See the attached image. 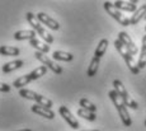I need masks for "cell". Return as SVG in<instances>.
Returning a JSON list of instances; mask_svg holds the SVG:
<instances>
[{
  "label": "cell",
  "mask_w": 146,
  "mask_h": 131,
  "mask_svg": "<svg viewBox=\"0 0 146 131\" xmlns=\"http://www.w3.org/2000/svg\"><path fill=\"white\" fill-rule=\"evenodd\" d=\"M108 96H109V98H111V101L113 102V104H114V107L117 108V111H118V113H119V117H121V120H122V124L125 125V126H131L132 125V120H131V116H130V113H128V110H127V107L125 106V103H123L122 101V98L117 94V92L114 90H109V93H108Z\"/></svg>",
  "instance_id": "cell-1"
},
{
  "label": "cell",
  "mask_w": 146,
  "mask_h": 131,
  "mask_svg": "<svg viewBox=\"0 0 146 131\" xmlns=\"http://www.w3.org/2000/svg\"><path fill=\"white\" fill-rule=\"evenodd\" d=\"M114 47H116V50L119 52L121 56L123 57V60H125L126 65L128 66V69L131 70V73L135 74V75L139 74L140 73V69H139V66H137V63L135 61V59H133L132 55H131V52L126 49L125 45L121 42L119 40H116V41H114Z\"/></svg>",
  "instance_id": "cell-2"
},
{
  "label": "cell",
  "mask_w": 146,
  "mask_h": 131,
  "mask_svg": "<svg viewBox=\"0 0 146 131\" xmlns=\"http://www.w3.org/2000/svg\"><path fill=\"white\" fill-rule=\"evenodd\" d=\"M113 87H114V90L117 92V94L122 98V101L123 103H125V106L126 107H130V108H132V110H137L139 108V104H137V102L135 101V99L131 98V96L128 94V92L126 90V88H125V85L122 84V82L118 79H116L113 82Z\"/></svg>",
  "instance_id": "cell-3"
},
{
  "label": "cell",
  "mask_w": 146,
  "mask_h": 131,
  "mask_svg": "<svg viewBox=\"0 0 146 131\" xmlns=\"http://www.w3.org/2000/svg\"><path fill=\"white\" fill-rule=\"evenodd\" d=\"M104 9L107 10V13H108L109 15L112 17L113 19H116L117 22H118L119 24H122V26H125V27H127V26H130V19L127 18L126 15H123L122 14V12L121 10H118L116 7L113 5V3H111V1H106L104 3Z\"/></svg>",
  "instance_id": "cell-4"
},
{
  "label": "cell",
  "mask_w": 146,
  "mask_h": 131,
  "mask_svg": "<svg viewBox=\"0 0 146 131\" xmlns=\"http://www.w3.org/2000/svg\"><path fill=\"white\" fill-rule=\"evenodd\" d=\"M35 56H36V59H37L38 61H41V63L43 64V65L46 66V68H48L50 70H52L55 74H57V75H58V74L62 73V68H61L60 65H57V64H55L50 57H47V55L42 54V52L36 51Z\"/></svg>",
  "instance_id": "cell-5"
},
{
  "label": "cell",
  "mask_w": 146,
  "mask_h": 131,
  "mask_svg": "<svg viewBox=\"0 0 146 131\" xmlns=\"http://www.w3.org/2000/svg\"><path fill=\"white\" fill-rule=\"evenodd\" d=\"M58 112H60V115L62 116V118L67 122V125H69V126L71 127V129L78 130V129L80 127L79 121H78V120L75 118L74 116H72V113L70 112V110L66 107V106H61V107L58 108Z\"/></svg>",
  "instance_id": "cell-6"
},
{
  "label": "cell",
  "mask_w": 146,
  "mask_h": 131,
  "mask_svg": "<svg viewBox=\"0 0 146 131\" xmlns=\"http://www.w3.org/2000/svg\"><path fill=\"white\" fill-rule=\"evenodd\" d=\"M117 40H119L121 42L125 45L126 49L131 52V55H132V56L139 52V49H137V46L135 45V42L132 41V38H131L126 32H119L118 33V38H117Z\"/></svg>",
  "instance_id": "cell-7"
},
{
  "label": "cell",
  "mask_w": 146,
  "mask_h": 131,
  "mask_svg": "<svg viewBox=\"0 0 146 131\" xmlns=\"http://www.w3.org/2000/svg\"><path fill=\"white\" fill-rule=\"evenodd\" d=\"M37 19L40 21V23L42 24H46L48 28H51L53 31H57L60 28V24H58V22H56L55 19H52L50 15H47L46 13H38L37 14Z\"/></svg>",
  "instance_id": "cell-8"
},
{
  "label": "cell",
  "mask_w": 146,
  "mask_h": 131,
  "mask_svg": "<svg viewBox=\"0 0 146 131\" xmlns=\"http://www.w3.org/2000/svg\"><path fill=\"white\" fill-rule=\"evenodd\" d=\"M32 111L37 115H40L42 117H46L48 120H52L55 117V112L51 110V108H47V107H43V106H40V104H35L32 106Z\"/></svg>",
  "instance_id": "cell-9"
},
{
  "label": "cell",
  "mask_w": 146,
  "mask_h": 131,
  "mask_svg": "<svg viewBox=\"0 0 146 131\" xmlns=\"http://www.w3.org/2000/svg\"><path fill=\"white\" fill-rule=\"evenodd\" d=\"M136 4L137 1H114L113 5L118 10H125V12H136Z\"/></svg>",
  "instance_id": "cell-10"
},
{
  "label": "cell",
  "mask_w": 146,
  "mask_h": 131,
  "mask_svg": "<svg viewBox=\"0 0 146 131\" xmlns=\"http://www.w3.org/2000/svg\"><path fill=\"white\" fill-rule=\"evenodd\" d=\"M14 38L18 41H23V40H33L36 38V32L33 29H23V31H18L14 33Z\"/></svg>",
  "instance_id": "cell-11"
},
{
  "label": "cell",
  "mask_w": 146,
  "mask_h": 131,
  "mask_svg": "<svg viewBox=\"0 0 146 131\" xmlns=\"http://www.w3.org/2000/svg\"><path fill=\"white\" fill-rule=\"evenodd\" d=\"M145 17H146V4L141 5L139 9H136V12H135L132 17L130 18V23L132 24V26L133 24H137L142 18H145Z\"/></svg>",
  "instance_id": "cell-12"
},
{
  "label": "cell",
  "mask_w": 146,
  "mask_h": 131,
  "mask_svg": "<svg viewBox=\"0 0 146 131\" xmlns=\"http://www.w3.org/2000/svg\"><path fill=\"white\" fill-rule=\"evenodd\" d=\"M29 45L32 47H35L36 49V51H38V52H42V54H47V52L50 51V46L48 45H44L42 41H40L37 37L36 38H33V40H31L29 41Z\"/></svg>",
  "instance_id": "cell-13"
},
{
  "label": "cell",
  "mask_w": 146,
  "mask_h": 131,
  "mask_svg": "<svg viewBox=\"0 0 146 131\" xmlns=\"http://www.w3.org/2000/svg\"><path fill=\"white\" fill-rule=\"evenodd\" d=\"M23 61L22 60H15V61H10V63H7L3 65V73L8 74V73H12V71L17 70V69L22 68L23 66Z\"/></svg>",
  "instance_id": "cell-14"
},
{
  "label": "cell",
  "mask_w": 146,
  "mask_h": 131,
  "mask_svg": "<svg viewBox=\"0 0 146 131\" xmlns=\"http://www.w3.org/2000/svg\"><path fill=\"white\" fill-rule=\"evenodd\" d=\"M137 66H139L140 70L146 66V35L142 37V47L139 56V61H137Z\"/></svg>",
  "instance_id": "cell-15"
},
{
  "label": "cell",
  "mask_w": 146,
  "mask_h": 131,
  "mask_svg": "<svg viewBox=\"0 0 146 131\" xmlns=\"http://www.w3.org/2000/svg\"><path fill=\"white\" fill-rule=\"evenodd\" d=\"M108 40H106V38H103V40H100V42L98 43V46H97V49H95V52H94V57H97V59H100L103 56V55L106 54V51H107V47H108Z\"/></svg>",
  "instance_id": "cell-16"
},
{
  "label": "cell",
  "mask_w": 146,
  "mask_h": 131,
  "mask_svg": "<svg viewBox=\"0 0 146 131\" xmlns=\"http://www.w3.org/2000/svg\"><path fill=\"white\" fill-rule=\"evenodd\" d=\"M0 55L3 56H18L19 55V49L13 46H0Z\"/></svg>",
  "instance_id": "cell-17"
},
{
  "label": "cell",
  "mask_w": 146,
  "mask_h": 131,
  "mask_svg": "<svg viewBox=\"0 0 146 131\" xmlns=\"http://www.w3.org/2000/svg\"><path fill=\"white\" fill-rule=\"evenodd\" d=\"M35 32H37L38 35L41 36L42 40H44L47 43H52V42H53V37L51 36V33L47 32V29H46V28H43V27H42L41 24L35 29Z\"/></svg>",
  "instance_id": "cell-18"
},
{
  "label": "cell",
  "mask_w": 146,
  "mask_h": 131,
  "mask_svg": "<svg viewBox=\"0 0 146 131\" xmlns=\"http://www.w3.org/2000/svg\"><path fill=\"white\" fill-rule=\"evenodd\" d=\"M19 96L23 97V98H27V99H31V101L37 102L40 94L36 93V92H33V90H29V89H21V90H19Z\"/></svg>",
  "instance_id": "cell-19"
},
{
  "label": "cell",
  "mask_w": 146,
  "mask_h": 131,
  "mask_svg": "<svg viewBox=\"0 0 146 131\" xmlns=\"http://www.w3.org/2000/svg\"><path fill=\"white\" fill-rule=\"evenodd\" d=\"M46 73H47V68L44 65H42V66H38L37 69H35L32 73H29V78L31 80H37L41 76H43Z\"/></svg>",
  "instance_id": "cell-20"
},
{
  "label": "cell",
  "mask_w": 146,
  "mask_h": 131,
  "mask_svg": "<svg viewBox=\"0 0 146 131\" xmlns=\"http://www.w3.org/2000/svg\"><path fill=\"white\" fill-rule=\"evenodd\" d=\"M52 56L55 60H60V61H71L74 59V56L70 52H65V51H55Z\"/></svg>",
  "instance_id": "cell-21"
},
{
  "label": "cell",
  "mask_w": 146,
  "mask_h": 131,
  "mask_svg": "<svg viewBox=\"0 0 146 131\" xmlns=\"http://www.w3.org/2000/svg\"><path fill=\"white\" fill-rule=\"evenodd\" d=\"M99 64H100V59L93 57L90 61V65L88 68V76H94L98 71V68H99Z\"/></svg>",
  "instance_id": "cell-22"
},
{
  "label": "cell",
  "mask_w": 146,
  "mask_h": 131,
  "mask_svg": "<svg viewBox=\"0 0 146 131\" xmlns=\"http://www.w3.org/2000/svg\"><path fill=\"white\" fill-rule=\"evenodd\" d=\"M31 82V78H29V74H27V75H23V76H19L18 79H15L13 82V85L15 88H18V89H22L24 87V85H28V83Z\"/></svg>",
  "instance_id": "cell-23"
},
{
  "label": "cell",
  "mask_w": 146,
  "mask_h": 131,
  "mask_svg": "<svg viewBox=\"0 0 146 131\" xmlns=\"http://www.w3.org/2000/svg\"><path fill=\"white\" fill-rule=\"evenodd\" d=\"M79 104H80V108H84L86 111H90V112H94L97 111V106L93 104L90 101H88L86 98H81L79 101Z\"/></svg>",
  "instance_id": "cell-24"
},
{
  "label": "cell",
  "mask_w": 146,
  "mask_h": 131,
  "mask_svg": "<svg viewBox=\"0 0 146 131\" xmlns=\"http://www.w3.org/2000/svg\"><path fill=\"white\" fill-rule=\"evenodd\" d=\"M78 116L83 117V118L88 120V121H95V120H97V116H95L94 112L86 111V110H84V108H79V110H78Z\"/></svg>",
  "instance_id": "cell-25"
},
{
  "label": "cell",
  "mask_w": 146,
  "mask_h": 131,
  "mask_svg": "<svg viewBox=\"0 0 146 131\" xmlns=\"http://www.w3.org/2000/svg\"><path fill=\"white\" fill-rule=\"evenodd\" d=\"M27 22L31 24V26H32L33 31H35V29L41 24V23H40V21L37 19V15H35L33 13H31V12H29V13H27Z\"/></svg>",
  "instance_id": "cell-26"
},
{
  "label": "cell",
  "mask_w": 146,
  "mask_h": 131,
  "mask_svg": "<svg viewBox=\"0 0 146 131\" xmlns=\"http://www.w3.org/2000/svg\"><path fill=\"white\" fill-rule=\"evenodd\" d=\"M10 90V87L5 83H0V92H4V93H8Z\"/></svg>",
  "instance_id": "cell-27"
},
{
  "label": "cell",
  "mask_w": 146,
  "mask_h": 131,
  "mask_svg": "<svg viewBox=\"0 0 146 131\" xmlns=\"http://www.w3.org/2000/svg\"><path fill=\"white\" fill-rule=\"evenodd\" d=\"M19 131H32V130H29V129H23V130H19Z\"/></svg>",
  "instance_id": "cell-28"
},
{
  "label": "cell",
  "mask_w": 146,
  "mask_h": 131,
  "mask_svg": "<svg viewBox=\"0 0 146 131\" xmlns=\"http://www.w3.org/2000/svg\"><path fill=\"white\" fill-rule=\"evenodd\" d=\"M83 131H98V130H83Z\"/></svg>",
  "instance_id": "cell-29"
},
{
  "label": "cell",
  "mask_w": 146,
  "mask_h": 131,
  "mask_svg": "<svg viewBox=\"0 0 146 131\" xmlns=\"http://www.w3.org/2000/svg\"><path fill=\"white\" fill-rule=\"evenodd\" d=\"M145 126H146V120H145Z\"/></svg>",
  "instance_id": "cell-30"
},
{
  "label": "cell",
  "mask_w": 146,
  "mask_h": 131,
  "mask_svg": "<svg viewBox=\"0 0 146 131\" xmlns=\"http://www.w3.org/2000/svg\"><path fill=\"white\" fill-rule=\"evenodd\" d=\"M145 31H146V27H145Z\"/></svg>",
  "instance_id": "cell-31"
},
{
  "label": "cell",
  "mask_w": 146,
  "mask_h": 131,
  "mask_svg": "<svg viewBox=\"0 0 146 131\" xmlns=\"http://www.w3.org/2000/svg\"><path fill=\"white\" fill-rule=\"evenodd\" d=\"M145 19H146V17H145Z\"/></svg>",
  "instance_id": "cell-32"
}]
</instances>
